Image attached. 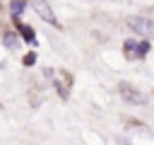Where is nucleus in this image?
I'll use <instances>...</instances> for the list:
<instances>
[{
  "label": "nucleus",
  "instance_id": "obj_1",
  "mask_svg": "<svg viewBox=\"0 0 154 145\" xmlns=\"http://www.w3.org/2000/svg\"><path fill=\"white\" fill-rule=\"evenodd\" d=\"M128 27L142 36H154V22L147 17H128Z\"/></svg>",
  "mask_w": 154,
  "mask_h": 145
},
{
  "label": "nucleus",
  "instance_id": "obj_2",
  "mask_svg": "<svg viewBox=\"0 0 154 145\" xmlns=\"http://www.w3.org/2000/svg\"><path fill=\"white\" fill-rule=\"evenodd\" d=\"M118 92H120V97L125 99V102H132V104H142L147 97L142 94V92H137L132 85H128V82H120L118 85Z\"/></svg>",
  "mask_w": 154,
  "mask_h": 145
},
{
  "label": "nucleus",
  "instance_id": "obj_3",
  "mask_svg": "<svg viewBox=\"0 0 154 145\" xmlns=\"http://www.w3.org/2000/svg\"><path fill=\"white\" fill-rule=\"evenodd\" d=\"M36 10H38V14H41L46 22H51V24H58V19H55V14H53V10H51L48 5H43V2H36Z\"/></svg>",
  "mask_w": 154,
  "mask_h": 145
},
{
  "label": "nucleus",
  "instance_id": "obj_4",
  "mask_svg": "<svg viewBox=\"0 0 154 145\" xmlns=\"http://www.w3.org/2000/svg\"><path fill=\"white\" fill-rule=\"evenodd\" d=\"M19 31H22V36H24L29 44H34V41H36V36H34V29H31V27H26V24H19Z\"/></svg>",
  "mask_w": 154,
  "mask_h": 145
},
{
  "label": "nucleus",
  "instance_id": "obj_5",
  "mask_svg": "<svg viewBox=\"0 0 154 145\" xmlns=\"http://www.w3.org/2000/svg\"><path fill=\"white\" fill-rule=\"evenodd\" d=\"M26 10V2H10V12L12 14H22Z\"/></svg>",
  "mask_w": 154,
  "mask_h": 145
},
{
  "label": "nucleus",
  "instance_id": "obj_6",
  "mask_svg": "<svg viewBox=\"0 0 154 145\" xmlns=\"http://www.w3.org/2000/svg\"><path fill=\"white\" fill-rule=\"evenodd\" d=\"M2 44H5V46H10V48H17V44H19V41H17V36H14L12 31H10V34H5Z\"/></svg>",
  "mask_w": 154,
  "mask_h": 145
},
{
  "label": "nucleus",
  "instance_id": "obj_7",
  "mask_svg": "<svg viewBox=\"0 0 154 145\" xmlns=\"http://www.w3.org/2000/svg\"><path fill=\"white\" fill-rule=\"evenodd\" d=\"M135 48H137V56L142 58V56H147V51H149V44H147V41H142V44H135Z\"/></svg>",
  "mask_w": 154,
  "mask_h": 145
},
{
  "label": "nucleus",
  "instance_id": "obj_8",
  "mask_svg": "<svg viewBox=\"0 0 154 145\" xmlns=\"http://www.w3.org/2000/svg\"><path fill=\"white\" fill-rule=\"evenodd\" d=\"M34 60H36V56H34V53H29V56H26V58H24V65H31V63H34Z\"/></svg>",
  "mask_w": 154,
  "mask_h": 145
},
{
  "label": "nucleus",
  "instance_id": "obj_9",
  "mask_svg": "<svg viewBox=\"0 0 154 145\" xmlns=\"http://www.w3.org/2000/svg\"><path fill=\"white\" fill-rule=\"evenodd\" d=\"M118 143H120V145H130V143H128V140H118Z\"/></svg>",
  "mask_w": 154,
  "mask_h": 145
}]
</instances>
